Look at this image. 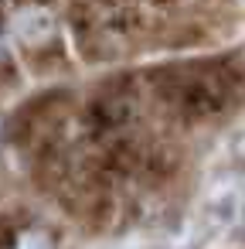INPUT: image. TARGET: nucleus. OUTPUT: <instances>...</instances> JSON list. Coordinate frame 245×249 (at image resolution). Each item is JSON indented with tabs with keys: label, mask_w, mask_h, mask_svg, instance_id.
I'll list each match as a JSON object with an SVG mask.
<instances>
[{
	"label": "nucleus",
	"mask_w": 245,
	"mask_h": 249,
	"mask_svg": "<svg viewBox=\"0 0 245 249\" xmlns=\"http://www.w3.org/2000/svg\"><path fill=\"white\" fill-rule=\"evenodd\" d=\"M228 92H231L228 75L201 72V75H194V79L177 86V106L187 116H211V113H218L228 103Z\"/></svg>",
	"instance_id": "1"
},
{
	"label": "nucleus",
	"mask_w": 245,
	"mask_h": 249,
	"mask_svg": "<svg viewBox=\"0 0 245 249\" xmlns=\"http://www.w3.org/2000/svg\"><path fill=\"white\" fill-rule=\"evenodd\" d=\"M51 31H55V18H51L48 11H41V7H28V11H21V14L14 18V35H17L21 41H28V45L48 41Z\"/></svg>",
	"instance_id": "2"
},
{
	"label": "nucleus",
	"mask_w": 245,
	"mask_h": 249,
	"mask_svg": "<svg viewBox=\"0 0 245 249\" xmlns=\"http://www.w3.org/2000/svg\"><path fill=\"white\" fill-rule=\"evenodd\" d=\"M14 249H48V235H41V232H24Z\"/></svg>",
	"instance_id": "3"
},
{
	"label": "nucleus",
	"mask_w": 245,
	"mask_h": 249,
	"mask_svg": "<svg viewBox=\"0 0 245 249\" xmlns=\"http://www.w3.org/2000/svg\"><path fill=\"white\" fill-rule=\"evenodd\" d=\"M231 157H235L238 164H245V133H238V137L231 140Z\"/></svg>",
	"instance_id": "4"
},
{
	"label": "nucleus",
	"mask_w": 245,
	"mask_h": 249,
	"mask_svg": "<svg viewBox=\"0 0 245 249\" xmlns=\"http://www.w3.org/2000/svg\"><path fill=\"white\" fill-rule=\"evenodd\" d=\"M0 52H4V35H0Z\"/></svg>",
	"instance_id": "5"
}]
</instances>
